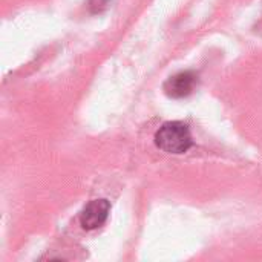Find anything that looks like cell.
Listing matches in <instances>:
<instances>
[{
	"label": "cell",
	"instance_id": "obj_1",
	"mask_svg": "<svg viewBox=\"0 0 262 262\" xmlns=\"http://www.w3.org/2000/svg\"><path fill=\"white\" fill-rule=\"evenodd\" d=\"M155 144L167 154H184L193 146L190 129L183 121H167L155 134Z\"/></svg>",
	"mask_w": 262,
	"mask_h": 262
},
{
	"label": "cell",
	"instance_id": "obj_2",
	"mask_svg": "<svg viewBox=\"0 0 262 262\" xmlns=\"http://www.w3.org/2000/svg\"><path fill=\"white\" fill-rule=\"evenodd\" d=\"M111 204L107 200H94L84 206L80 213V224L84 230H95L101 227L109 216Z\"/></svg>",
	"mask_w": 262,
	"mask_h": 262
},
{
	"label": "cell",
	"instance_id": "obj_3",
	"mask_svg": "<svg viewBox=\"0 0 262 262\" xmlns=\"http://www.w3.org/2000/svg\"><path fill=\"white\" fill-rule=\"evenodd\" d=\"M198 83V75L193 71H183L172 75L164 83V92L170 98H184L190 95Z\"/></svg>",
	"mask_w": 262,
	"mask_h": 262
},
{
	"label": "cell",
	"instance_id": "obj_4",
	"mask_svg": "<svg viewBox=\"0 0 262 262\" xmlns=\"http://www.w3.org/2000/svg\"><path fill=\"white\" fill-rule=\"evenodd\" d=\"M109 3H111V0H88L89 9H91V12H94V14L104 11V9L109 6Z\"/></svg>",
	"mask_w": 262,
	"mask_h": 262
}]
</instances>
